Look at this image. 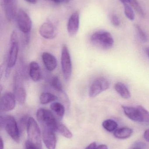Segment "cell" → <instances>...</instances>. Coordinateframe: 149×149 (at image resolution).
I'll list each match as a JSON object with an SVG mask.
<instances>
[{"label": "cell", "mask_w": 149, "mask_h": 149, "mask_svg": "<svg viewBox=\"0 0 149 149\" xmlns=\"http://www.w3.org/2000/svg\"><path fill=\"white\" fill-rule=\"evenodd\" d=\"M126 116L136 122L149 124V112L141 106L136 107L129 106L122 107Z\"/></svg>", "instance_id": "1"}, {"label": "cell", "mask_w": 149, "mask_h": 149, "mask_svg": "<svg viewBox=\"0 0 149 149\" xmlns=\"http://www.w3.org/2000/svg\"><path fill=\"white\" fill-rule=\"evenodd\" d=\"M36 117L43 127V129L49 130L53 131L57 130L59 124L50 110L42 108L39 109L36 112Z\"/></svg>", "instance_id": "2"}, {"label": "cell", "mask_w": 149, "mask_h": 149, "mask_svg": "<svg viewBox=\"0 0 149 149\" xmlns=\"http://www.w3.org/2000/svg\"><path fill=\"white\" fill-rule=\"evenodd\" d=\"M90 40L94 46L101 49H109L114 44V39L112 35L105 31L94 32L91 36Z\"/></svg>", "instance_id": "3"}, {"label": "cell", "mask_w": 149, "mask_h": 149, "mask_svg": "<svg viewBox=\"0 0 149 149\" xmlns=\"http://www.w3.org/2000/svg\"><path fill=\"white\" fill-rule=\"evenodd\" d=\"M1 127H3L9 135L14 141H20V135L17 123L15 118L11 116H1L0 118Z\"/></svg>", "instance_id": "4"}, {"label": "cell", "mask_w": 149, "mask_h": 149, "mask_svg": "<svg viewBox=\"0 0 149 149\" xmlns=\"http://www.w3.org/2000/svg\"><path fill=\"white\" fill-rule=\"evenodd\" d=\"M19 51L18 38L16 31H14L10 36L9 49L7 60V68L10 70L13 68L17 60Z\"/></svg>", "instance_id": "5"}, {"label": "cell", "mask_w": 149, "mask_h": 149, "mask_svg": "<svg viewBox=\"0 0 149 149\" xmlns=\"http://www.w3.org/2000/svg\"><path fill=\"white\" fill-rule=\"evenodd\" d=\"M27 131L29 141L41 147V133L36 122L32 117H29L27 122Z\"/></svg>", "instance_id": "6"}, {"label": "cell", "mask_w": 149, "mask_h": 149, "mask_svg": "<svg viewBox=\"0 0 149 149\" xmlns=\"http://www.w3.org/2000/svg\"><path fill=\"white\" fill-rule=\"evenodd\" d=\"M13 91L16 100L20 104H23L26 99V90L24 86L22 74L17 72L14 77Z\"/></svg>", "instance_id": "7"}, {"label": "cell", "mask_w": 149, "mask_h": 149, "mask_svg": "<svg viewBox=\"0 0 149 149\" xmlns=\"http://www.w3.org/2000/svg\"><path fill=\"white\" fill-rule=\"evenodd\" d=\"M61 65L64 78L68 81L71 75L72 65L69 49L66 45H63L61 51Z\"/></svg>", "instance_id": "8"}, {"label": "cell", "mask_w": 149, "mask_h": 149, "mask_svg": "<svg viewBox=\"0 0 149 149\" xmlns=\"http://www.w3.org/2000/svg\"><path fill=\"white\" fill-rule=\"evenodd\" d=\"M16 19L20 31L24 35H29L32 27V22L29 15L23 10H19Z\"/></svg>", "instance_id": "9"}, {"label": "cell", "mask_w": 149, "mask_h": 149, "mask_svg": "<svg viewBox=\"0 0 149 149\" xmlns=\"http://www.w3.org/2000/svg\"><path fill=\"white\" fill-rule=\"evenodd\" d=\"M110 86V83L106 79L103 77L98 78L92 83L89 91V95L94 98L107 90Z\"/></svg>", "instance_id": "10"}, {"label": "cell", "mask_w": 149, "mask_h": 149, "mask_svg": "<svg viewBox=\"0 0 149 149\" xmlns=\"http://www.w3.org/2000/svg\"><path fill=\"white\" fill-rule=\"evenodd\" d=\"M16 99L15 95L11 92H6L1 97L0 108L5 112L13 110L16 106Z\"/></svg>", "instance_id": "11"}, {"label": "cell", "mask_w": 149, "mask_h": 149, "mask_svg": "<svg viewBox=\"0 0 149 149\" xmlns=\"http://www.w3.org/2000/svg\"><path fill=\"white\" fill-rule=\"evenodd\" d=\"M6 18L10 22L16 18L17 14V0H2Z\"/></svg>", "instance_id": "12"}, {"label": "cell", "mask_w": 149, "mask_h": 149, "mask_svg": "<svg viewBox=\"0 0 149 149\" xmlns=\"http://www.w3.org/2000/svg\"><path fill=\"white\" fill-rule=\"evenodd\" d=\"M39 33L41 36L45 39H52L57 36V30L52 23L47 22L40 26Z\"/></svg>", "instance_id": "13"}, {"label": "cell", "mask_w": 149, "mask_h": 149, "mask_svg": "<svg viewBox=\"0 0 149 149\" xmlns=\"http://www.w3.org/2000/svg\"><path fill=\"white\" fill-rule=\"evenodd\" d=\"M80 15L78 11H75L70 16L67 25V30L69 36H74L79 29Z\"/></svg>", "instance_id": "14"}, {"label": "cell", "mask_w": 149, "mask_h": 149, "mask_svg": "<svg viewBox=\"0 0 149 149\" xmlns=\"http://www.w3.org/2000/svg\"><path fill=\"white\" fill-rule=\"evenodd\" d=\"M43 139L44 143L48 149H55L56 138L54 131L43 129Z\"/></svg>", "instance_id": "15"}, {"label": "cell", "mask_w": 149, "mask_h": 149, "mask_svg": "<svg viewBox=\"0 0 149 149\" xmlns=\"http://www.w3.org/2000/svg\"><path fill=\"white\" fill-rule=\"evenodd\" d=\"M42 60L46 69L49 71H53L57 66V58L48 52L42 54Z\"/></svg>", "instance_id": "16"}, {"label": "cell", "mask_w": 149, "mask_h": 149, "mask_svg": "<svg viewBox=\"0 0 149 149\" xmlns=\"http://www.w3.org/2000/svg\"><path fill=\"white\" fill-rule=\"evenodd\" d=\"M29 74L31 79L35 82L39 81L42 79V71L37 63L33 61L30 63Z\"/></svg>", "instance_id": "17"}, {"label": "cell", "mask_w": 149, "mask_h": 149, "mask_svg": "<svg viewBox=\"0 0 149 149\" xmlns=\"http://www.w3.org/2000/svg\"><path fill=\"white\" fill-rule=\"evenodd\" d=\"M114 88L117 93L122 98L125 99H129L131 97V93L127 86L121 82H118L115 83Z\"/></svg>", "instance_id": "18"}, {"label": "cell", "mask_w": 149, "mask_h": 149, "mask_svg": "<svg viewBox=\"0 0 149 149\" xmlns=\"http://www.w3.org/2000/svg\"><path fill=\"white\" fill-rule=\"evenodd\" d=\"M133 133V130L131 129L123 127L116 130L114 133V135L118 139H125L130 137Z\"/></svg>", "instance_id": "19"}, {"label": "cell", "mask_w": 149, "mask_h": 149, "mask_svg": "<svg viewBox=\"0 0 149 149\" xmlns=\"http://www.w3.org/2000/svg\"><path fill=\"white\" fill-rule=\"evenodd\" d=\"M58 97L53 94L48 92H44L41 93L39 97V101L43 105L53 102L57 100Z\"/></svg>", "instance_id": "20"}, {"label": "cell", "mask_w": 149, "mask_h": 149, "mask_svg": "<svg viewBox=\"0 0 149 149\" xmlns=\"http://www.w3.org/2000/svg\"><path fill=\"white\" fill-rule=\"evenodd\" d=\"M50 108L52 111L55 113L59 118L62 119L65 113V108L64 105L58 102H54L51 103Z\"/></svg>", "instance_id": "21"}, {"label": "cell", "mask_w": 149, "mask_h": 149, "mask_svg": "<svg viewBox=\"0 0 149 149\" xmlns=\"http://www.w3.org/2000/svg\"><path fill=\"white\" fill-rule=\"evenodd\" d=\"M102 126L107 131L111 132L116 130L118 127V124L115 121L108 119L103 122Z\"/></svg>", "instance_id": "22"}, {"label": "cell", "mask_w": 149, "mask_h": 149, "mask_svg": "<svg viewBox=\"0 0 149 149\" xmlns=\"http://www.w3.org/2000/svg\"><path fill=\"white\" fill-rule=\"evenodd\" d=\"M51 86L52 87L58 92L63 91V86L60 81V79L57 76H54L50 80Z\"/></svg>", "instance_id": "23"}, {"label": "cell", "mask_w": 149, "mask_h": 149, "mask_svg": "<svg viewBox=\"0 0 149 149\" xmlns=\"http://www.w3.org/2000/svg\"><path fill=\"white\" fill-rule=\"evenodd\" d=\"M129 3L141 16H145L144 11L137 0H129Z\"/></svg>", "instance_id": "24"}, {"label": "cell", "mask_w": 149, "mask_h": 149, "mask_svg": "<svg viewBox=\"0 0 149 149\" xmlns=\"http://www.w3.org/2000/svg\"><path fill=\"white\" fill-rule=\"evenodd\" d=\"M61 134L68 139H71L73 137V134L71 132L65 125L62 124H59L57 130Z\"/></svg>", "instance_id": "25"}, {"label": "cell", "mask_w": 149, "mask_h": 149, "mask_svg": "<svg viewBox=\"0 0 149 149\" xmlns=\"http://www.w3.org/2000/svg\"><path fill=\"white\" fill-rule=\"evenodd\" d=\"M135 29H136V32H137V35L139 37L140 40L143 42H146L148 41V36L146 33L143 30L140 25L138 24H136Z\"/></svg>", "instance_id": "26"}, {"label": "cell", "mask_w": 149, "mask_h": 149, "mask_svg": "<svg viewBox=\"0 0 149 149\" xmlns=\"http://www.w3.org/2000/svg\"><path fill=\"white\" fill-rule=\"evenodd\" d=\"M125 15L129 20H134L135 18L134 13L131 6L129 4H124Z\"/></svg>", "instance_id": "27"}, {"label": "cell", "mask_w": 149, "mask_h": 149, "mask_svg": "<svg viewBox=\"0 0 149 149\" xmlns=\"http://www.w3.org/2000/svg\"><path fill=\"white\" fill-rule=\"evenodd\" d=\"M111 23L113 26H119L120 24V21L119 17L116 15H113L112 16L111 18Z\"/></svg>", "instance_id": "28"}, {"label": "cell", "mask_w": 149, "mask_h": 149, "mask_svg": "<svg viewBox=\"0 0 149 149\" xmlns=\"http://www.w3.org/2000/svg\"><path fill=\"white\" fill-rule=\"evenodd\" d=\"M26 149H41V147L37 146L30 142L27 141L25 143Z\"/></svg>", "instance_id": "29"}, {"label": "cell", "mask_w": 149, "mask_h": 149, "mask_svg": "<svg viewBox=\"0 0 149 149\" xmlns=\"http://www.w3.org/2000/svg\"><path fill=\"white\" fill-rule=\"evenodd\" d=\"M70 1V0H54L53 2L55 3L60 4V3H67Z\"/></svg>", "instance_id": "30"}, {"label": "cell", "mask_w": 149, "mask_h": 149, "mask_svg": "<svg viewBox=\"0 0 149 149\" xmlns=\"http://www.w3.org/2000/svg\"><path fill=\"white\" fill-rule=\"evenodd\" d=\"M144 138L147 141L149 142V129L147 130L144 132Z\"/></svg>", "instance_id": "31"}, {"label": "cell", "mask_w": 149, "mask_h": 149, "mask_svg": "<svg viewBox=\"0 0 149 149\" xmlns=\"http://www.w3.org/2000/svg\"><path fill=\"white\" fill-rule=\"evenodd\" d=\"M96 147H97V145H96V143L93 142L91 143L89 146H87L85 149H95Z\"/></svg>", "instance_id": "32"}, {"label": "cell", "mask_w": 149, "mask_h": 149, "mask_svg": "<svg viewBox=\"0 0 149 149\" xmlns=\"http://www.w3.org/2000/svg\"><path fill=\"white\" fill-rule=\"evenodd\" d=\"M95 149H108L107 146L106 145H104V144H102V145H99V146H98L96 147Z\"/></svg>", "instance_id": "33"}, {"label": "cell", "mask_w": 149, "mask_h": 149, "mask_svg": "<svg viewBox=\"0 0 149 149\" xmlns=\"http://www.w3.org/2000/svg\"><path fill=\"white\" fill-rule=\"evenodd\" d=\"M24 1H26V2L29 3L34 4V3H36L37 0H24Z\"/></svg>", "instance_id": "34"}, {"label": "cell", "mask_w": 149, "mask_h": 149, "mask_svg": "<svg viewBox=\"0 0 149 149\" xmlns=\"http://www.w3.org/2000/svg\"><path fill=\"white\" fill-rule=\"evenodd\" d=\"M121 2L124 4H129V0H120Z\"/></svg>", "instance_id": "35"}, {"label": "cell", "mask_w": 149, "mask_h": 149, "mask_svg": "<svg viewBox=\"0 0 149 149\" xmlns=\"http://www.w3.org/2000/svg\"><path fill=\"white\" fill-rule=\"evenodd\" d=\"M1 149H3V143L2 138L1 139Z\"/></svg>", "instance_id": "36"}, {"label": "cell", "mask_w": 149, "mask_h": 149, "mask_svg": "<svg viewBox=\"0 0 149 149\" xmlns=\"http://www.w3.org/2000/svg\"><path fill=\"white\" fill-rule=\"evenodd\" d=\"M146 53H147V55L149 58V47H148L146 49Z\"/></svg>", "instance_id": "37"}, {"label": "cell", "mask_w": 149, "mask_h": 149, "mask_svg": "<svg viewBox=\"0 0 149 149\" xmlns=\"http://www.w3.org/2000/svg\"><path fill=\"white\" fill-rule=\"evenodd\" d=\"M133 149H141V148H139V147H136V148H134Z\"/></svg>", "instance_id": "38"}, {"label": "cell", "mask_w": 149, "mask_h": 149, "mask_svg": "<svg viewBox=\"0 0 149 149\" xmlns=\"http://www.w3.org/2000/svg\"><path fill=\"white\" fill-rule=\"evenodd\" d=\"M50 1H54V0H50Z\"/></svg>", "instance_id": "39"}]
</instances>
